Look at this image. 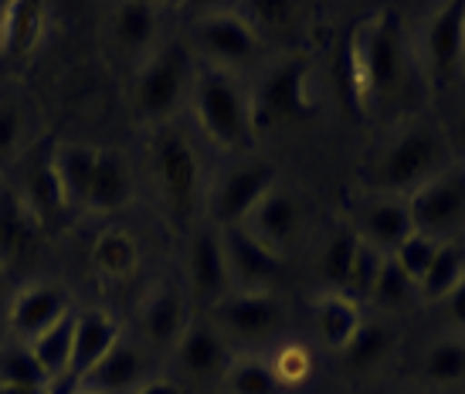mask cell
Here are the masks:
<instances>
[{
  "label": "cell",
  "instance_id": "14",
  "mask_svg": "<svg viewBox=\"0 0 465 394\" xmlns=\"http://www.w3.org/2000/svg\"><path fill=\"white\" fill-rule=\"evenodd\" d=\"M78 306L72 292L58 282H27L21 290L11 292L7 302V337L11 340H35L48 327L62 323L65 316L75 313Z\"/></svg>",
  "mask_w": 465,
  "mask_h": 394
},
{
  "label": "cell",
  "instance_id": "28",
  "mask_svg": "<svg viewBox=\"0 0 465 394\" xmlns=\"http://www.w3.org/2000/svg\"><path fill=\"white\" fill-rule=\"evenodd\" d=\"M265 360H269V368H272V374H275L279 388H282V394L310 388L312 378H316V370H320L316 347H312L310 340H302V337H289V333L265 350Z\"/></svg>",
  "mask_w": 465,
  "mask_h": 394
},
{
  "label": "cell",
  "instance_id": "19",
  "mask_svg": "<svg viewBox=\"0 0 465 394\" xmlns=\"http://www.w3.org/2000/svg\"><path fill=\"white\" fill-rule=\"evenodd\" d=\"M105 34L123 58L140 65L163 44V11L156 4H113L105 11Z\"/></svg>",
  "mask_w": 465,
  "mask_h": 394
},
{
  "label": "cell",
  "instance_id": "8",
  "mask_svg": "<svg viewBox=\"0 0 465 394\" xmlns=\"http://www.w3.org/2000/svg\"><path fill=\"white\" fill-rule=\"evenodd\" d=\"M279 167L265 157H234L224 171H218L207 181L204 194V222L211 228H238L245 224V218L255 211L262 197L269 194L272 187L279 184Z\"/></svg>",
  "mask_w": 465,
  "mask_h": 394
},
{
  "label": "cell",
  "instance_id": "33",
  "mask_svg": "<svg viewBox=\"0 0 465 394\" xmlns=\"http://www.w3.org/2000/svg\"><path fill=\"white\" fill-rule=\"evenodd\" d=\"M72 333H75V313L65 316L62 323L48 327L45 333H38L35 340H27L31 354L38 357V364L45 368V374L58 381L68 378V364H72Z\"/></svg>",
  "mask_w": 465,
  "mask_h": 394
},
{
  "label": "cell",
  "instance_id": "1",
  "mask_svg": "<svg viewBox=\"0 0 465 394\" xmlns=\"http://www.w3.org/2000/svg\"><path fill=\"white\" fill-rule=\"evenodd\" d=\"M418 72L411 31L398 11H374L353 27L347 44V79L361 109L394 103Z\"/></svg>",
  "mask_w": 465,
  "mask_h": 394
},
{
  "label": "cell",
  "instance_id": "23",
  "mask_svg": "<svg viewBox=\"0 0 465 394\" xmlns=\"http://www.w3.org/2000/svg\"><path fill=\"white\" fill-rule=\"evenodd\" d=\"M126 330L109 310H99V306H85V310H75V333H72V364H68V378H82L85 370L103 360L109 354V347L123 337Z\"/></svg>",
  "mask_w": 465,
  "mask_h": 394
},
{
  "label": "cell",
  "instance_id": "9",
  "mask_svg": "<svg viewBox=\"0 0 465 394\" xmlns=\"http://www.w3.org/2000/svg\"><path fill=\"white\" fill-rule=\"evenodd\" d=\"M414 41L418 72L431 85H449L465 72V4H441L421 17Z\"/></svg>",
  "mask_w": 465,
  "mask_h": 394
},
{
  "label": "cell",
  "instance_id": "37",
  "mask_svg": "<svg viewBox=\"0 0 465 394\" xmlns=\"http://www.w3.org/2000/svg\"><path fill=\"white\" fill-rule=\"evenodd\" d=\"M465 279V259L462 251H459V245L455 241H445L439 249V255H435V262H431V269L425 272V279H421V286H418V292H421V302H431V306H439L449 292L459 286Z\"/></svg>",
  "mask_w": 465,
  "mask_h": 394
},
{
  "label": "cell",
  "instance_id": "46",
  "mask_svg": "<svg viewBox=\"0 0 465 394\" xmlns=\"http://www.w3.org/2000/svg\"><path fill=\"white\" fill-rule=\"evenodd\" d=\"M391 394H411V391H391Z\"/></svg>",
  "mask_w": 465,
  "mask_h": 394
},
{
  "label": "cell",
  "instance_id": "38",
  "mask_svg": "<svg viewBox=\"0 0 465 394\" xmlns=\"http://www.w3.org/2000/svg\"><path fill=\"white\" fill-rule=\"evenodd\" d=\"M439 249H441V241L421 235V231H411V235L401 241L398 249L391 251V259L398 262V269L404 272V276L421 286V279H425V272L431 269V262H435Z\"/></svg>",
  "mask_w": 465,
  "mask_h": 394
},
{
  "label": "cell",
  "instance_id": "10",
  "mask_svg": "<svg viewBox=\"0 0 465 394\" xmlns=\"http://www.w3.org/2000/svg\"><path fill=\"white\" fill-rule=\"evenodd\" d=\"M411 228L435 241H459L465 235V160L449 163L408 197Z\"/></svg>",
  "mask_w": 465,
  "mask_h": 394
},
{
  "label": "cell",
  "instance_id": "3",
  "mask_svg": "<svg viewBox=\"0 0 465 394\" xmlns=\"http://www.w3.org/2000/svg\"><path fill=\"white\" fill-rule=\"evenodd\" d=\"M187 113H191L197 140L214 146L218 153H228V157L252 153V143L259 136V116H255V95L245 75L201 65Z\"/></svg>",
  "mask_w": 465,
  "mask_h": 394
},
{
  "label": "cell",
  "instance_id": "15",
  "mask_svg": "<svg viewBox=\"0 0 465 394\" xmlns=\"http://www.w3.org/2000/svg\"><path fill=\"white\" fill-rule=\"evenodd\" d=\"M170 357H173V368H177L181 378L194 384H211L221 381L224 370L232 368L234 347L221 337L218 327L204 313H194V320L187 323L183 337L170 350Z\"/></svg>",
  "mask_w": 465,
  "mask_h": 394
},
{
  "label": "cell",
  "instance_id": "44",
  "mask_svg": "<svg viewBox=\"0 0 465 394\" xmlns=\"http://www.w3.org/2000/svg\"><path fill=\"white\" fill-rule=\"evenodd\" d=\"M455 245H459V251H462V259H465V235L459 238V241H455Z\"/></svg>",
  "mask_w": 465,
  "mask_h": 394
},
{
  "label": "cell",
  "instance_id": "22",
  "mask_svg": "<svg viewBox=\"0 0 465 394\" xmlns=\"http://www.w3.org/2000/svg\"><path fill=\"white\" fill-rule=\"evenodd\" d=\"M136 201V171L133 160L123 150H109L99 146V163H95V177H92L89 208L92 214H119Z\"/></svg>",
  "mask_w": 465,
  "mask_h": 394
},
{
  "label": "cell",
  "instance_id": "17",
  "mask_svg": "<svg viewBox=\"0 0 465 394\" xmlns=\"http://www.w3.org/2000/svg\"><path fill=\"white\" fill-rule=\"evenodd\" d=\"M153 378L150 370V350L133 333H123L103 360H95L82 378L78 388L95 394H133Z\"/></svg>",
  "mask_w": 465,
  "mask_h": 394
},
{
  "label": "cell",
  "instance_id": "47",
  "mask_svg": "<svg viewBox=\"0 0 465 394\" xmlns=\"http://www.w3.org/2000/svg\"><path fill=\"white\" fill-rule=\"evenodd\" d=\"M0 11H4V4H0Z\"/></svg>",
  "mask_w": 465,
  "mask_h": 394
},
{
  "label": "cell",
  "instance_id": "2",
  "mask_svg": "<svg viewBox=\"0 0 465 394\" xmlns=\"http://www.w3.org/2000/svg\"><path fill=\"white\" fill-rule=\"evenodd\" d=\"M146 133H150L146 173H150L156 208L163 214V222L191 235L197 224H204V194L211 181L201 143L181 123H167Z\"/></svg>",
  "mask_w": 465,
  "mask_h": 394
},
{
  "label": "cell",
  "instance_id": "31",
  "mask_svg": "<svg viewBox=\"0 0 465 394\" xmlns=\"http://www.w3.org/2000/svg\"><path fill=\"white\" fill-rule=\"evenodd\" d=\"M17 201H21V208L31 214V222H48L54 214H62L65 208V201L58 194V184H54V173H52V160L48 153L35 163H27L25 173H21V191H17Z\"/></svg>",
  "mask_w": 465,
  "mask_h": 394
},
{
  "label": "cell",
  "instance_id": "35",
  "mask_svg": "<svg viewBox=\"0 0 465 394\" xmlns=\"http://www.w3.org/2000/svg\"><path fill=\"white\" fill-rule=\"evenodd\" d=\"M353 251H357V235H353V228H350V224H340L333 235L323 241L320 259H316V272H320L323 290L343 292L350 262H353Z\"/></svg>",
  "mask_w": 465,
  "mask_h": 394
},
{
  "label": "cell",
  "instance_id": "43",
  "mask_svg": "<svg viewBox=\"0 0 465 394\" xmlns=\"http://www.w3.org/2000/svg\"><path fill=\"white\" fill-rule=\"evenodd\" d=\"M0 394H48V384L45 388H0Z\"/></svg>",
  "mask_w": 465,
  "mask_h": 394
},
{
  "label": "cell",
  "instance_id": "36",
  "mask_svg": "<svg viewBox=\"0 0 465 394\" xmlns=\"http://www.w3.org/2000/svg\"><path fill=\"white\" fill-rule=\"evenodd\" d=\"M45 384H52V378L45 374L25 340L7 337L0 343V388H45Z\"/></svg>",
  "mask_w": 465,
  "mask_h": 394
},
{
  "label": "cell",
  "instance_id": "29",
  "mask_svg": "<svg viewBox=\"0 0 465 394\" xmlns=\"http://www.w3.org/2000/svg\"><path fill=\"white\" fill-rule=\"evenodd\" d=\"M394 343H398V337H394V330H391L384 316H363L357 337L347 343V350L340 354V360L353 374H367V370L381 368L394 354Z\"/></svg>",
  "mask_w": 465,
  "mask_h": 394
},
{
  "label": "cell",
  "instance_id": "6",
  "mask_svg": "<svg viewBox=\"0 0 465 394\" xmlns=\"http://www.w3.org/2000/svg\"><path fill=\"white\" fill-rule=\"evenodd\" d=\"M187 44L201 65L232 72V75H245L265 52V38L242 14V7H224V11L214 7V11L197 14L191 21Z\"/></svg>",
  "mask_w": 465,
  "mask_h": 394
},
{
  "label": "cell",
  "instance_id": "42",
  "mask_svg": "<svg viewBox=\"0 0 465 394\" xmlns=\"http://www.w3.org/2000/svg\"><path fill=\"white\" fill-rule=\"evenodd\" d=\"M7 302H11V290H7V279L0 269V343L7 340Z\"/></svg>",
  "mask_w": 465,
  "mask_h": 394
},
{
  "label": "cell",
  "instance_id": "45",
  "mask_svg": "<svg viewBox=\"0 0 465 394\" xmlns=\"http://www.w3.org/2000/svg\"><path fill=\"white\" fill-rule=\"evenodd\" d=\"M72 394H95V391H85V388H78V384H75V391H72Z\"/></svg>",
  "mask_w": 465,
  "mask_h": 394
},
{
  "label": "cell",
  "instance_id": "39",
  "mask_svg": "<svg viewBox=\"0 0 465 394\" xmlns=\"http://www.w3.org/2000/svg\"><path fill=\"white\" fill-rule=\"evenodd\" d=\"M439 310H441V320H445L449 333H462L465 337V279L439 302Z\"/></svg>",
  "mask_w": 465,
  "mask_h": 394
},
{
  "label": "cell",
  "instance_id": "21",
  "mask_svg": "<svg viewBox=\"0 0 465 394\" xmlns=\"http://www.w3.org/2000/svg\"><path fill=\"white\" fill-rule=\"evenodd\" d=\"M48 160H52V173L58 194L65 201L68 211L89 208L92 177H95V163H99V146L78 143V140H58L48 146Z\"/></svg>",
  "mask_w": 465,
  "mask_h": 394
},
{
  "label": "cell",
  "instance_id": "12",
  "mask_svg": "<svg viewBox=\"0 0 465 394\" xmlns=\"http://www.w3.org/2000/svg\"><path fill=\"white\" fill-rule=\"evenodd\" d=\"M183 290L191 296L197 313H207L214 302H221L232 292V279H228V265H224V249H221L218 228L211 224H197L187 235V249H183Z\"/></svg>",
  "mask_w": 465,
  "mask_h": 394
},
{
  "label": "cell",
  "instance_id": "4",
  "mask_svg": "<svg viewBox=\"0 0 465 394\" xmlns=\"http://www.w3.org/2000/svg\"><path fill=\"white\" fill-rule=\"evenodd\" d=\"M449 163H455V153L449 146L445 126L414 119L394 130L381 143V150L371 160V191L394 197H411L421 184L439 177Z\"/></svg>",
  "mask_w": 465,
  "mask_h": 394
},
{
  "label": "cell",
  "instance_id": "13",
  "mask_svg": "<svg viewBox=\"0 0 465 394\" xmlns=\"http://www.w3.org/2000/svg\"><path fill=\"white\" fill-rule=\"evenodd\" d=\"M238 228H245L248 235L255 238L259 245H265L272 255L285 259V251L296 245L302 238V228H306V201H302L296 187L279 181L255 204V211L245 218V224H238Z\"/></svg>",
  "mask_w": 465,
  "mask_h": 394
},
{
  "label": "cell",
  "instance_id": "27",
  "mask_svg": "<svg viewBox=\"0 0 465 394\" xmlns=\"http://www.w3.org/2000/svg\"><path fill=\"white\" fill-rule=\"evenodd\" d=\"M48 11L41 4H4L0 11V58H27L45 38Z\"/></svg>",
  "mask_w": 465,
  "mask_h": 394
},
{
  "label": "cell",
  "instance_id": "16",
  "mask_svg": "<svg viewBox=\"0 0 465 394\" xmlns=\"http://www.w3.org/2000/svg\"><path fill=\"white\" fill-rule=\"evenodd\" d=\"M218 235L232 292H279V282H282L279 255H272L265 245H259L245 228H224Z\"/></svg>",
  "mask_w": 465,
  "mask_h": 394
},
{
  "label": "cell",
  "instance_id": "18",
  "mask_svg": "<svg viewBox=\"0 0 465 394\" xmlns=\"http://www.w3.org/2000/svg\"><path fill=\"white\" fill-rule=\"evenodd\" d=\"M353 235L361 238L363 245L377 249L381 255H391L404 238L411 235V211H408V197L394 194H371L363 197L357 211H353Z\"/></svg>",
  "mask_w": 465,
  "mask_h": 394
},
{
  "label": "cell",
  "instance_id": "40",
  "mask_svg": "<svg viewBox=\"0 0 465 394\" xmlns=\"http://www.w3.org/2000/svg\"><path fill=\"white\" fill-rule=\"evenodd\" d=\"M445 136H449L455 160H465V105L459 109V116L452 119V126H445Z\"/></svg>",
  "mask_w": 465,
  "mask_h": 394
},
{
  "label": "cell",
  "instance_id": "20",
  "mask_svg": "<svg viewBox=\"0 0 465 394\" xmlns=\"http://www.w3.org/2000/svg\"><path fill=\"white\" fill-rule=\"evenodd\" d=\"M363 316H367V310L357 300H350L347 292L320 290L310 306L312 340L320 343L323 350H330V354H343L347 343L357 337Z\"/></svg>",
  "mask_w": 465,
  "mask_h": 394
},
{
  "label": "cell",
  "instance_id": "41",
  "mask_svg": "<svg viewBox=\"0 0 465 394\" xmlns=\"http://www.w3.org/2000/svg\"><path fill=\"white\" fill-rule=\"evenodd\" d=\"M133 394H183V388L173 381V378H160V374H153L140 391H133Z\"/></svg>",
  "mask_w": 465,
  "mask_h": 394
},
{
  "label": "cell",
  "instance_id": "32",
  "mask_svg": "<svg viewBox=\"0 0 465 394\" xmlns=\"http://www.w3.org/2000/svg\"><path fill=\"white\" fill-rule=\"evenodd\" d=\"M92 265L105 279H126L140 269V245L126 228H105L95 249H92Z\"/></svg>",
  "mask_w": 465,
  "mask_h": 394
},
{
  "label": "cell",
  "instance_id": "7",
  "mask_svg": "<svg viewBox=\"0 0 465 394\" xmlns=\"http://www.w3.org/2000/svg\"><path fill=\"white\" fill-rule=\"evenodd\" d=\"M207 320L234 347V354H265L285 337V302L279 292H228L207 310Z\"/></svg>",
  "mask_w": 465,
  "mask_h": 394
},
{
  "label": "cell",
  "instance_id": "25",
  "mask_svg": "<svg viewBox=\"0 0 465 394\" xmlns=\"http://www.w3.org/2000/svg\"><path fill=\"white\" fill-rule=\"evenodd\" d=\"M35 133H38L35 103L25 93L0 85V167L25 157L27 146L35 143Z\"/></svg>",
  "mask_w": 465,
  "mask_h": 394
},
{
  "label": "cell",
  "instance_id": "34",
  "mask_svg": "<svg viewBox=\"0 0 465 394\" xmlns=\"http://www.w3.org/2000/svg\"><path fill=\"white\" fill-rule=\"evenodd\" d=\"M224 394H282L265 354H234L232 368L221 378Z\"/></svg>",
  "mask_w": 465,
  "mask_h": 394
},
{
  "label": "cell",
  "instance_id": "30",
  "mask_svg": "<svg viewBox=\"0 0 465 394\" xmlns=\"http://www.w3.org/2000/svg\"><path fill=\"white\" fill-rule=\"evenodd\" d=\"M421 302V292H418V282L404 276L398 269L394 259H384L381 262V272H377L374 286H371V296L363 302V310H371L374 316H398V313H408Z\"/></svg>",
  "mask_w": 465,
  "mask_h": 394
},
{
  "label": "cell",
  "instance_id": "5",
  "mask_svg": "<svg viewBox=\"0 0 465 394\" xmlns=\"http://www.w3.org/2000/svg\"><path fill=\"white\" fill-rule=\"evenodd\" d=\"M197 68L201 62L194 58L191 44L181 38H167L153 54H146L133 68L130 82V105L136 123L146 130L177 123L181 113H187Z\"/></svg>",
  "mask_w": 465,
  "mask_h": 394
},
{
  "label": "cell",
  "instance_id": "24",
  "mask_svg": "<svg viewBox=\"0 0 465 394\" xmlns=\"http://www.w3.org/2000/svg\"><path fill=\"white\" fill-rule=\"evenodd\" d=\"M255 95V116H259V133L269 119H289L302 105V68L299 62H282L265 72L259 85H252Z\"/></svg>",
  "mask_w": 465,
  "mask_h": 394
},
{
  "label": "cell",
  "instance_id": "26",
  "mask_svg": "<svg viewBox=\"0 0 465 394\" xmlns=\"http://www.w3.org/2000/svg\"><path fill=\"white\" fill-rule=\"evenodd\" d=\"M418 378L428 388L455 391L465 388V337L462 333H445L428 340L418 350Z\"/></svg>",
  "mask_w": 465,
  "mask_h": 394
},
{
  "label": "cell",
  "instance_id": "11",
  "mask_svg": "<svg viewBox=\"0 0 465 394\" xmlns=\"http://www.w3.org/2000/svg\"><path fill=\"white\" fill-rule=\"evenodd\" d=\"M194 302L187 296L181 282L173 279H156L153 286H146L136 302V340L146 350H163L170 354L177 340L183 337L187 323L194 320Z\"/></svg>",
  "mask_w": 465,
  "mask_h": 394
}]
</instances>
